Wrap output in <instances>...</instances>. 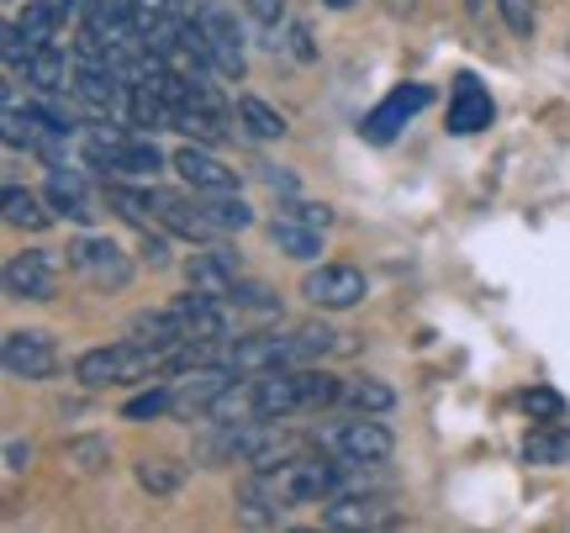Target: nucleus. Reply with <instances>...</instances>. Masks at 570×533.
Returning a JSON list of instances; mask_svg holds the SVG:
<instances>
[{
  "instance_id": "f257e3e1",
  "label": "nucleus",
  "mask_w": 570,
  "mask_h": 533,
  "mask_svg": "<svg viewBox=\"0 0 570 533\" xmlns=\"http://www.w3.org/2000/svg\"><path fill=\"white\" fill-rule=\"evenodd\" d=\"M254 381V412L259 417H296V412H317L338 402V381L323 369H265V375H248Z\"/></svg>"
},
{
  "instance_id": "f03ea898",
  "label": "nucleus",
  "mask_w": 570,
  "mask_h": 533,
  "mask_svg": "<svg viewBox=\"0 0 570 533\" xmlns=\"http://www.w3.org/2000/svg\"><path fill=\"white\" fill-rule=\"evenodd\" d=\"M148 375H164V349H148V344H101V349H85L75 359V381L85 391H106V386H132V381H148Z\"/></svg>"
},
{
  "instance_id": "7ed1b4c3",
  "label": "nucleus",
  "mask_w": 570,
  "mask_h": 533,
  "mask_svg": "<svg viewBox=\"0 0 570 533\" xmlns=\"http://www.w3.org/2000/svg\"><path fill=\"white\" fill-rule=\"evenodd\" d=\"M291 507H296V496H291L281 471H254L238 486V523H248V529H281Z\"/></svg>"
},
{
  "instance_id": "20e7f679",
  "label": "nucleus",
  "mask_w": 570,
  "mask_h": 533,
  "mask_svg": "<svg viewBox=\"0 0 570 533\" xmlns=\"http://www.w3.org/2000/svg\"><path fill=\"white\" fill-rule=\"evenodd\" d=\"M323 450H333L338 460H354V465H386L396 438H391L386 423H375L370 412H360L354 423H338V428L323 438Z\"/></svg>"
},
{
  "instance_id": "39448f33",
  "label": "nucleus",
  "mask_w": 570,
  "mask_h": 533,
  "mask_svg": "<svg viewBox=\"0 0 570 533\" xmlns=\"http://www.w3.org/2000/svg\"><path fill=\"white\" fill-rule=\"evenodd\" d=\"M0 365H6L11 381H48L59 369V349H53V338L42 328H17L6 333V344H0Z\"/></svg>"
},
{
  "instance_id": "423d86ee",
  "label": "nucleus",
  "mask_w": 570,
  "mask_h": 533,
  "mask_svg": "<svg viewBox=\"0 0 570 533\" xmlns=\"http://www.w3.org/2000/svg\"><path fill=\"white\" fill-rule=\"evenodd\" d=\"M302 296L323 312H348L370 296V280L354 265H323V269H306Z\"/></svg>"
},
{
  "instance_id": "0eeeda50",
  "label": "nucleus",
  "mask_w": 570,
  "mask_h": 533,
  "mask_svg": "<svg viewBox=\"0 0 570 533\" xmlns=\"http://www.w3.org/2000/svg\"><path fill=\"white\" fill-rule=\"evenodd\" d=\"M6 296L11 302H53L59 296V265L48 248H27L6 259Z\"/></svg>"
},
{
  "instance_id": "6e6552de",
  "label": "nucleus",
  "mask_w": 570,
  "mask_h": 533,
  "mask_svg": "<svg viewBox=\"0 0 570 533\" xmlns=\"http://www.w3.org/2000/svg\"><path fill=\"white\" fill-rule=\"evenodd\" d=\"M148 196V211H154V223L164 227V233H175V238H190V244H217L223 233L206 223L202 201H185V196H175V190H142Z\"/></svg>"
},
{
  "instance_id": "1a4fd4ad",
  "label": "nucleus",
  "mask_w": 570,
  "mask_h": 533,
  "mask_svg": "<svg viewBox=\"0 0 570 533\" xmlns=\"http://www.w3.org/2000/svg\"><path fill=\"white\" fill-rule=\"evenodd\" d=\"M69 265L101 290H122L132 280V259L111 238H80V244H69Z\"/></svg>"
},
{
  "instance_id": "9d476101",
  "label": "nucleus",
  "mask_w": 570,
  "mask_h": 533,
  "mask_svg": "<svg viewBox=\"0 0 570 533\" xmlns=\"http://www.w3.org/2000/svg\"><path fill=\"white\" fill-rule=\"evenodd\" d=\"M428 101H433V90H428V85H417V80H412V85H396L386 101H381L365 117V127H360V132H365V144H391V138H396V132H402V127H407Z\"/></svg>"
},
{
  "instance_id": "9b49d317",
  "label": "nucleus",
  "mask_w": 570,
  "mask_h": 533,
  "mask_svg": "<svg viewBox=\"0 0 570 533\" xmlns=\"http://www.w3.org/2000/svg\"><path fill=\"white\" fill-rule=\"evenodd\" d=\"M175 317H180L185 338H206V344H223L233 338V312H227V296H212V290H190L175 302Z\"/></svg>"
},
{
  "instance_id": "f8f14e48",
  "label": "nucleus",
  "mask_w": 570,
  "mask_h": 533,
  "mask_svg": "<svg viewBox=\"0 0 570 533\" xmlns=\"http://www.w3.org/2000/svg\"><path fill=\"white\" fill-rule=\"evenodd\" d=\"M227 365L238 375H265L281 365H302V349H296V338H281V333H254V338H233Z\"/></svg>"
},
{
  "instance_id": "ddd939ff",
  "label": "nucleus",
  "mask_w": 570,
  "mask_h": 533,
  "mask_svg": "<svg viewBox=\"0 0 570 533\" xmlns=\"http://www.w3.org/2000/svg\"><path fill=\"white\" fill-rule=\"evenodd\" d=\"M202 27H206V42H212V63H217V75H223V80H244L248 53H244L238 17H233V11H223V6H206Z\"/></svg>"
},
{
  "instance_id": "4468645a",
  "label": "nucleus",
  "mask_w": 570,
  "mask_h": 533,
  "mask_svg": "<svg viewBox=\"0 0 570 533\" xmlns=\"http://www.w3.org/2000/svg\"><path fill=\"white\" fill-rule=\"evenodd\" d=\"M391 523H396V513H391L381 496L348 492V496H333V502H323V529L360 533V529H391Z\"/></svg>"
},
{
  "instance_id": "2eb2a0df",
  "label": "nucleus",
  "mask_w": 570,
  "mask_h": 533,
  "mask_svg": "<svg viewBox=\"0 0 570 533\" xmlns=\"http://www.w3.org/2000/svg\"><path fill=\"white\" fill-rule=\"evenodd\" d=\"M233 375H238V369L217 365V359H212V365H202V369H190L180 386H175V412H180V417H206V412H212V402L233 386Z\"/></svg>"
},
{
  "instance_id": "dca6fc26",
  "label": "nucleus",
  "mask_w": 570,
  "mask_h": 533,
  "mask_svg": "<svg viewBox=\"0 0 570 533\" xmlns=\"http://www.w3.org/2000/svg\"><path fill=\"white\" fill-rule=\"evenodd\" d=\"M42 196H48V206H53L59 217H69V223H96V201H90V190H85V175L80 169H69L63 159L59 165H48Z\"/></svg>"
},
{
  "instance_id": "f3484780",
  "label": "nucleus",
  "mask_w": 570,
  "mask_h": 533,
  "mask_svg": "<svg viewBox=\"0 0 570 533\" xmlns=\"http://www.w3.org/2000/svg\"><path fill=\"white\" fill-rule=\"evenodd\" d=\"M185 280H190V290H212V296H233V286L244 280V265H238V254L233 248H206V254H196L190 265H185Z\"/></svg>"
},
{
  "instance_id": "a211bd4d",
  "label": "nucleus",
  "mask_w": 570,
  "mask_h": 533,
  "mask_svg": "<svg viewBox=\"0 0 570 533\" xmlns=\"http://www.w3.org/2000/svg\"><path fill=\"white\" fill-rule=\"evenodd\" d=\"M169 165L180 169V180L196 185V190H238V175H233L217 154H206V148H196V144H185Z\"/></svg>"
},
{
  "instance_id": "6ab92c4d",
  "label": "nucleus",
  "mask_w": 570,
  "mask_h": 533,
  "mask_svg": "<svg viewBox=\"0 0 570 533\" xmlns=\"http://www.w3.org/2000/svg\"><path fill=\"white\" fill-rule=\"evenodd\" d=\"M491 117H497V106H491V96L481 90V85L460 80L454 85V101H449V132H460V138H470V132H481V127H491Z\"/></svg>"
},
{
  "instance_id": "aec40b11",
  "label": "nucleus",
  "mask_w": 570,
  "mask_h": 533,
  "mask_svg": "<svg viewBox=\"0 0 570 533\" xmlns=\"http://www.w3.org/2000/svg\"><path fill=\"white\" fill-rule=\"evenodd\" d=\"M21 80L32 85L38 96H63L75 75H69V59H63V48H59V42H42L38 53H32V59L21 63Z\"/></svg>"
},
{
  "instance_id": "412c9836",
  "label": "nucleus",
  "mask_w": 570,
  "mask_h": 533,
  "mask_svg": "<svg viewBox=\"0 0 570 533\" xmlns=\"http://www.w3.org/2000/svg\"><path fill=\"white\" fill-rule=\"evenodd\" d=\"M6 223L11 227H27V233H42V227L53 223L59 211L48 206V196H38V190H27V185H6Z\"/></svg>"
},
{
  "instance_id": "4be33fe9",
  "label": "nucleus",
  "mask_w": 570,
  "mask_h": 533,
  "mask_svg": "<svg viewBox=\"0 0 570 533\" xmlns=\"http://www.w3.org/2000/svg\"><path fill=\"white\" fill-rule=\"evenodd\" d=\"M127 338H132V344H148V349H175L185 338V328H180V317H175V307H164V312H138V317L127 323Z\"/></svg>"
},
{
  "instance_id": "5701e85b",
  "label": "nucleus",
  "mask_w": 570,
  "mask_h": 533,
  "mask_svg": "<svg viewBox=\"0 0 570 533\" xmlns=\"http://www.w3.org/2000/svg\"><path fill=\"white\" fill-rule=\"evenodd\" d=\"M196 201H202L206 223L217 227V233H244V227H254L248 201H244V196H233V190H202Z\"/></svg>"
},
{
  "instance_id": "b1692460",
  "label": "nucleus",
  "mask_w": 570,
  "mask_h": 533,
  "mask_svg": "<svg viewBox=\"0 0 570 533\" xmlns=\"http://www.w3.org/2000/svg\"><path fill=\"white\" fill-rule=\"evenodd\" d=\"M269 238H275V248H281L285 259H317L323 254V233L296 223V217H281V223L269 227Z\"/></svg>"
},
{
  "instance_id": "393cba45",
  "label": "nucleus",
  "mask_w": 570,
  "mask_h": 533,
  "mask_svg": "<svg viewBox=\"0 0 570 533\" xmlns=\"http://www.w3.org/2000/svg\"><path fill=\"white\" fill-rule=\"evenodd\" d=\"M138 486L154 496H175L185 486V465L164 460V454H148V460H138Z\"/></svg>"
},
{
  "instance_id": "a878e982",
  "label": "nucleus",
  "mask_w": 570,
  "mask_h": 533,
  "mask_svg": "<svg viewBox=\"0 0 570 533\" xmlns=\"http://www.w3.org/2000/svg\"><path fill=\"white\" fill-rule=\"evenodd\" d=\"M338 402L354 412H370V417H381V412L396 407V391L386 386V381H348L344 391H338Z\"/></svg>"
},
{
  "instance_id": "bb28decb",
  "label": "nucleus",
  "mask_w": 570,
  "mask_h": 533,
  "mask_svg": "<svg viewBox=\"0 0 570 533\" xmlns=\"http://www.w3.org/2000/svg\"><path fill=\"white\" fill-rule=\"evenodd\" d=\"M238 122H244V132L248 138H259V144L285 138V117L275 111V106L259 101V96H244V101H238Z\"/></svg>"
},
{
  "instance_id": "cd10ccee",
  "label": "nucleus",
  "mask_w": 570,
  "mask_h": 533,
  "mask_svg": "<svg viewBox=\"0 0 570 533\" xmlns=\"http://www.w3.org/2000/svg\"><path fill=\"white\" fill-rule=\"evenodd\" d=\"M164 169V154H159V144H142V138H132V144L117 154V165H111V175H159Z\"/></svg>"
},
{
  "instance_id": "c85d7f7f",
  "label": "nucleus",
  "mask_w": 570,
  "mask_h": 533,
  "mask_svg": "<svg viewBox=\"0 0 570 533\" xmlns=\"http://www.w3.org/2000/svg\"><path fill=\"white\" fill-rule=\"evenodd\" d=\"M164 412H175V386H154L142 396H132L122 407V417L127 423H148V417H164Z\"/></svg>"
},
{
  "instance_id": "c756f323",
  "label": "nucleus",
  "mask_w": 570,
  "mask_h": 533,
  "mask_svg": "<svg viewBox=\"0 0 570 533\" xmlns=\"http://www.w3.org/2000/svg\"><path fill=\"white\" fill-rule=\"evenodd\" d=\"M523 460L529 465H570V438L566 433H539L523 444Z\"/></svg>"
},
{
  "instance_id": "7c9ffc66",
  "label": "nucleus",
  "mask_w": 570,
  "mask_h": 533,
  "mask_svg": "<svg viewBox=\"0 0 570 533\" xmlns=\"http://www.w3.org/2000/svg\"><path fill=\"white\" fill-rule=\"evenodd\" d=\"M291 338H296L302 359H317V354H333V349H338V338H344V333H333L327 323H306V328H296Z\"/></svg>"
},
{
  "instance_id": "2f4dec72",
  "label": "nucleus",
  "mask_w": 570,
  "mask_h": 533,
  "mask_svg": "<svg viewBox=\"0 0 570 533\" xmlns=\"http://www.w3.org/2000/svg\"><path fill=\"white\" fill-rule=\"evenodd\" d=\"M69 460H75V465H80V471H106V465H111V450H106L101 438H75V444H69Z\"/></svg>"
},
{
  "instance_id": "473e14b6",
  "label": "nucleus",
  "mask_w": 570,
  "mask_h": 533,
  "mask_svg": "<svg viewBox=\"0 0 570 533\" xmlns=\"http://www.w3.org/2000/svg\"><path fill=\"white\" fill-rule=\"evenodd\" d=\"M497 11H502L512 38H533V0H497Z\"/></svg>"
},
{
  "instance_id": "72a5a7b5",
  "label": "nucleus",
  "mask_w": 570,
  "mask_h": 533,
  "mask_svg": "<svg viewBox=\"0 0 570 533\" xmlns=\"http://www.w3.org/2000/svg\"><path fill=\"white\" fill-rule=\"evenodd\" d=\"M523 407L533 412V417H544V423H560V407H566V402H560V396H554V391H523Z\"/></svg>"
},
{
  "instance_id": "f704fd0d",
  "label": "nucleus",
  "mask_w": 570,
  "mask_h": 533,
  "mask_svg": "<svg viewBox=\"0 0 570 533\" xmlns=\"http://www.w3.org/2000/svg\"><path fill=\"white\" fill-rule=\"evenodd\" d=\"M285 217H296V223H306V227H333V206H317V201H302V206H291Z\"/></svg>"
},
{
  "instance_id": "c9c22d12",
  "label": "nucleus",
  "mask_w": 570,
  "mask_h": 533,
  "mask_svg": "<svg viewBox=\"0 0 570 533\" xmlns=\"http://www.w3.org/2000/svg\"><path fill=\"white\" fill-rule=\"evenodd\" d=\"M244 11L259 27H281V17H285V0H244Z\"/></svg>"
},
{
  "instance_id": "e433bc0d",
  "label": "nucleus",
  "mask_w": 570,
  "mask_h": 533,
  "mask_svg": "<svg viewBox=\"0 0 570 533\" xmlns=\"http://www.w3.org/2000/svg\"><path fill=\"white\" fill-rule=\"evenodd\" d=\"M32 465V444H21V438H6V471L21 475Z\"/></svg>"
},
{
  "instance_id": "4c0bfd02",
  "label": "nucleus",
  "mask_w": 570,
  "mask_h": 533,
  "mask_svg": "<svg viewBox=\"0 0 570 533\" xmlns=\"http://www.w3.org/2000/svg\"><path fill=\"white\" fill-rule=\"evenodd\" d=\"M142 265H154V269L169 265V238H154V233H148V238H142Z\"/></svg>"
},
{
  "instance_id": "58836bf2",
  "label": "nucleus",
  "mask_w": 570,
  "mask_h": 533,
  "mask_svg": "<svg viewBox=\"0 0 570 533\" xmlns=\"http://www.w3.org/2000/svg\"><path fill=\"white\" fill-rule=\"evenodd\" d=\"M391 6H396V11H407V6H412V0H391Z\"/></svg>"
}]
</instances>
